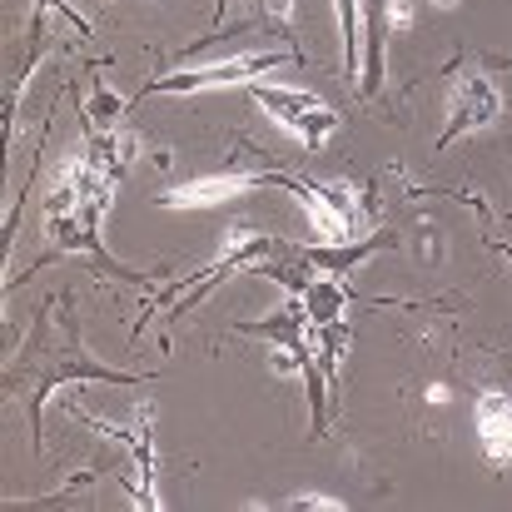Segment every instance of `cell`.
<instances>
[{"mask_svg":"<svg viewBox=\"0 0 512 512\" xmlns=\"http://www.w3.org/2000/svg\"><path fill=\"white\" fill-rule=\"evenodd\" d=\"M249 95H254V105H264V115L279 130H289L309 150H319L339 130V115L319 95H309V90H294V85H249Z\"/></svg>","mask_w":512,"mask_h":512,"instance_id":"1","label":"cell"},{"mask_svg":"<svg viewBox=\"0 0 512 512\" xmlns=\"http://www.w3.org/2000/svg\"><path fill=\"white\" fill-rule=\"evenodd\" d=\"M259 10H264V20H269V25H279V30H284V25H289L294 0H259Z\"/></svg>","mask_w":512,"mask_h":512,"instance_id":"10","label":"cell"},{"mask_svg":"<svg viewBox=\"0 0 512 512\" xmlns=\"http://www.w3.org/2000/svg\"><path fill=\"white\" fill-rule=\"evenodd\" d=\"M339 35H343V75H363V30H358V0H339Z\"/></svg>","mask_w":512,"mask_h":512,"instance_id":"8","label":"cell"},{"mask_svg":"<svg viewBox=\"0 0 512 512\" xmlns=\"http://www.w3.org/2000/svg\"><path fill=\"white\" fill-rule=\"evenodd\" d=\"M498 110H503V100L488 75H458L448 85V130L438 135V150H448L453 140H463L473 130H488L498 120Z\"/></svg>","mask_w":512,"mask_h":512,"instance_id":"3","label":"cell"},{"mask_svg":"<svg viewBox=\"0 0 512 512\" xmlns=\"http://www.w3.org/2000/svg\"><path fill=\"white\" fill-rule=\"evenodd\" d=\"M299 60V50H259V55H234V60H219V65H204V70H179L165 80H150L145 95H194V90H219V85H234V80H259L279 65Z\"/></svg>","mask_w":512,"mask_h":512,"instance_id":"2","label":"cell"},{"mask_svg":"<svg viewBox=\"0 0 512 512\" xmlns=\"http://www.w3.org/2000/svg\"><path fill=\"white\" fill-rule=\"evenodd\" d=\"M478 438H483V453L493 463H512V398L508 393H483L478 398Z\"/></svg>","mask_w":512,"mask_h":512,"instance_id":"7","label":"cell"},{"mask_svg":"<svg viewBox=\"0 0 512 512\" xmlns=\"http://www.w3.org/2000/svg\"><path fill=\"white\" fill-rule=\"evenodd\" d=\"M95 433H110V438H120V443H130L135 453H140V493H135V503L140 508H160V493H155V443H150V413H140L135 418V428H110V423H100V418H85Z\"/></svg>","mask_w":512,"mask_h":512,"instance_id":"6","label":"cell"},{"mask_svg":"<svg viewBox=\"0 0 512 512\" xmlns=\"http://www.w3.org/2000/svg\"><path fill=\"white\" fill-rule=\"evenodd\" d=\"M274 184H284V189L299 194V204H304L309 224L319 229V239H329V244H348V239H353V229H358V204L348 199V189L304 184V179H294V174H274Z\"/></svg>","mask_w":512,"mask_h":512,"instance_id":"4","label":"cell"},{"mask_svg":"<svg viewBox=\"0 0 512 512\" xmlns=\"http://www.w3.org/2000/svg\"><path fill=\"white\" fill-rule=\"evenodd\" d=\"M254 184H274V174H259V170H224V174H199L189 184H174L165 194L170 209H204V204H224V199H239L244 189Z\"/></svg>","mask_w":512,"mask_h":512,"instance_id":"5","label":"cell"},{"mask_svg":"<svg viewBox=\"0 0 512 512\" xmlns=\"http://www.w3.org/2000/svg\"><path fill=\"white\" fill-rule=\"evenodd\" d=\"M289 508L294 512H334V508H343L339 498H324V493H299V498H289Z\"/></svg>","mask_w":512,"mask_h":512,"instance_id":"9","label":"cell"},{"mask_svg":"<svg viewBox=\"0 0 512 512\" xmlns=\"http://www.w3.org/2000/svg\"><path fill=\"white\" fill-rule=\"evenodd\" d=\"M433 5H458V0H433Z\"/></svg>","mask_w":512,"mask_h":512,"instance_id":"11","label":"cell"}]
</instances>
